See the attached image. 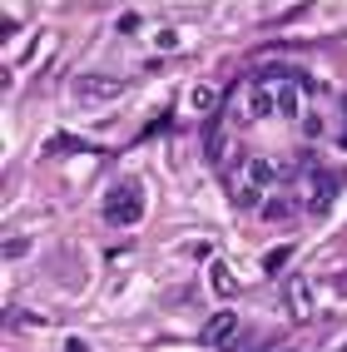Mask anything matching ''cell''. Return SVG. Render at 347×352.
<instances>
[{
	"mask_svg": "<svg viewBox=\"0 0 347 352\" xmlns=\"http://www.w3.org/2000/svg\"><path fill=\"white\" fill-rule=\"evenodd\" d=\"M104 219L114 228H134L139 219H144V184L139 179H120L114 189L104 194Z\"/></svg>",
	"mask_w": 347,
	"mask_h": 352,
	"instance_id": "6da1fadb",
	"label": "cell"
},
{
	"mask_svg": "<svg viewBox=\"0 0 347 352\" xmlns=\"http://www.w3.org/2000/svg\"><path fill=\"white\" fill-rule=\"evenodd\" d=\"M283 263H288V248H273V253H268V273H278Z\"/></svg>",
	"mask_w": 347,
	"mask_h": 352,
	"instance_id": "8fae6325",
	"label": "cell"
},
{
	"mask_svg": "<svg viewBox=\"0 0 347 352\" xmlns=\"http://www.w3.org/2000/svg\"><path fill=\"white\" fill-rule=\"evenodd\" d=\"M273 184H278V164L263 159V154H248V159H243V169H238V204L263 208V199H268Z\"/></svg>",
	"mask_w": 347,
	"mask_h": 352,
	"instance_id": "7a4b0ae2",
	"label": "cell"
},
{
	"mask_svg": "<svg viewBox=\"0 0 347 352\" xmlns=\"http://www.w3.org/2000/svg\"><path fill=\"white\" fill-rule=\"evenodd\" d=\"M194 104H199V109L208 114V109L219 104V89H208V85H199V89H194Z\"/></svg>",
	"mask_w": 347,
	"mask_h": 352,
	"instance_id": "9c48e42d",
	"label": "cell"
},
{
	"mask_svg": "<svg viewBox=\"0 0 347 352\" xmlns=\"http://www.w3.org/2000/svg\"><path fill=\"white\" fill-rule=\"evenodd\" d=\"M214 288H219V293H234V288H238L234 273H223V263H214Z\"/></svg>",
	"mask_w": 347,
	"mask_h": 352,
	"instance_id": "30bf717a",
	"label": "cell"
},
{
	"mask_svg": "<svg viewBox=\"0 0 347 352\" xmlns=\"http://www.w3.org/2000/svg\"><path fill=\"white\" fill-rule=\"evenodd\" d=\"M273 100H278V114H283V120H298V114H303V80H273Z\"/></svg>",
	"mask_w": 347,
	"mask_h": 352,
	"instance_id": "ba28073f",
	"label": "cell"
},
{
	"mask_svg": "<svg viewBox=\"0 0 347 352\" xmlns=\"http://www.w3.org/2000/svg\"><path fill=\"white\" fill-rule=\"evenodd\" d=\"M238 338V313L234 308H219L214 318L203 322V347H228Z\"/></svg>",
	"mask_w": 347,
	"mask_h": 352,
	"instance_id": "8992f818",
	"label": "cell"
},
{
	"mask_svg": "<svg viewBox=\"0 0 347 352\" xmlns=\"http://www.w3.org/2000/svg\"><path fill=\"white\" fill-rule=\"evenodd\" d=\"M268 114H278L273 80L258 75V80H248V85L238 89V100H234V120H238V124H258V120H268Z\"/></svg>",
	"mask_w": 347,
	"mask_h": 352,
	"instance_id": "3957f363",
	"label": "cell"
},
{
	"mask_svg": "<svg viewBox=\"0 0 347 352\" xmlns=\"http://www.w3.org/2000/svg\"><path fill=\"white\" fill-rule=\"evenodd\" d=\"M120 95H124L120 75H75V80H69V100L85 104V109H100V104L120 100Z\"/></svg>",
	"mask_w": 347,
	"mask_h": 352,
	"instance_id": "277c9868",
	"label": "cell"
},
{
	"mask_svg": "<svg viewBox=\"0 0 347 352\" xmlns=\"http://www.w3.org/2000/svg\"><path fill=\"white\" fill-rule=\"evenodd\" d=\"M283 352H288V347H283Z\"/></svg>",
	"mask_w": 347,
	"mask_h": 352,
	"instance_id": "4fadbf2b",
	"label": "cell"
},
{
	"mask_svg": "<svg viewBox=\"0 0 347 352\" xmlns=\"http://www.w3.org/2000/svg\"><path fill=\"white\" fill-rule=\"evenodd\" d=\"M283 308H288L293 322H313V288H308L303 273H288V283H283Z\"/></svg>",
	"mask_w": 347,
	"mask_h": 352,
	"instance_id": "5b68a950",
	"label": "cell"
},
{
	"mask_svg": "<svg viewBox=\"0 0 347 352\" xmlns=\"http://www.w3.org/2000/svg\"><path fill=\"white\" fill-rule=\"evenodd\" d=\"M333 199H337V179L313 169V179H308V214H328Z\"/></svg>",
	"mask_w": 347,
	"mask_h": 352,
	"instance_id": "52a82bcc",
	"label": "cell"
},
{
	"mask_svg": "<svg viewBox=\"0 0 347 352\" xmlns=\"http://www.w3.org/2000/svg\"><path fill=\"white\" fill-rule=\"evenodd\" d=\"M337 352H347V342H342V347H337Z\"/></svg>",
	"mask_w": 347,
	"mask_h": 352,
	"instance_id": "7c38bea8",
	"label": "cell"
}]
</instances>
